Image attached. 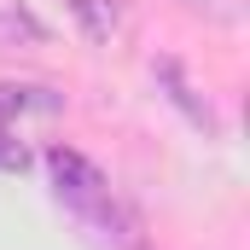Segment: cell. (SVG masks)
I'll return each instance as SVG.
<instances>
[{
  "instance_id": "obj_4",
  "label": "cell",
  "mask_w": 250,
  "mask_h": 250,
  "mask_svg": "<svg viewBox=\"0 0 250 250\" xmlns=\"http://www.w3.org/2000/svg\"><path fill=\"white\" fill-rule=\"evenodd\" d=\"M187 12H204V18H215V23H233L239 18V0H181Z\"/></svg>"
},
{
  "instance_id": "obj_2",
  "label": "cell",
  "mask_w": 250,
  "mask_h": 250,
  "mask_svg": "<svg viewBox=\"0 0 250 250\" xmlns=\"http://www.w3.org/2000/svg\"><path fill=\"white\" fill-rule=\"evenodd\" d=\"M70 12H76V23H82L87 41H111L123 29V6L117 0H70Z\"/></svg>"
},
{
  "instance_id": "obj_5",
  "label": "cell",
  "mask_w": 250,
  "mask_h": 250,
  "mask_svg": "<svg viewBox=\"0 0 250 250\" xmlns=\"http://www.w3.org/2000/svg\"><path fill=\"white\" fill-rule=\"evenodd\" d=\"M0 169H23V146H18L6 128H0Z\"/></svg>"
},
{
  "instance_id": "obj_3",
  "label": "cell",
  "mask_w": 250,
  "mask_h": 250,
  "mask_svg": "<svg viewBox=\"0 0 250 250\" xmlns=\"http://www.w3.org/2000/svg\"><path fill=\"white\" fill-rule=\"evenodd\" d=\"M23 111H59V93H47V87H0V117H23Z\"/></svg>"
},
{
  "instance_id": "obj_1",
  "label": "cell",
  "mask_w": 250,
  "mask_h": 250,
  "mask_svg": "<svg viewBox=\"0 0 250 250\" xmlns=\"http://www.w3.org/2000/svg\"><path fill=\"white\" fill-rule=\"evenodd\" d=\"M47 169H53V187L59 198L76 209V215H87V221H99V227H117V198L105 187V175L82 157V151H70V146H53L47 151Z\"/></svg>"
}]
</instances>
